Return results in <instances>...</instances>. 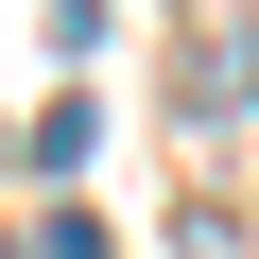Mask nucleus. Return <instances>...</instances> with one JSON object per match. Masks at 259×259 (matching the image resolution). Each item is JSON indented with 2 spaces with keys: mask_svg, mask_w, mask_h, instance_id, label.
Segmentation results:
<instances>
[{
  "mask_svg": "<svg viewBox=\"0 0 259 259\" xmlns=\"http://www.w3.org/2000/svg\"><path fill=\"white\" fill-rule=\"evenodd\" d=\"M18 259H104V225H87V207H52V225H35Z\"/></svg>",
  "mask_w": 259,
  "mask_h": 259,
  "instance_id": "nucleus-2",
  "label": "nucleus"
},
{
  "mask_svg": "<svg viewBox=\"0 0 259 259\" xmlns=\"http://www.w3.org/2000/svg\"><path fill=\"white\" fill-rule=\"evenodd\" d=\"M173 259H259V242H242L225 207H190V225H173Z\"/></svg>",
  "mask_w": 259,
  "mask_h": 259,
  "instance_id": "nucleus-3",
  "label": "nucleus"
},
{
  "mask_svg": "<svg viewBox=\"0 0 259 259\" xmlns=\"http://www.w3.org/2000/svg\"><path fill=\"white\" fill-rule=\"evenodd\" d=\"M173 104H190V139H242V121H259V35H207Z\"/></svg>",
  "mask_w": 259,
  "mask_h": 259,
  "instance_id": "nucleus-1",
  "label": "nucleus"
}]
</instances>
